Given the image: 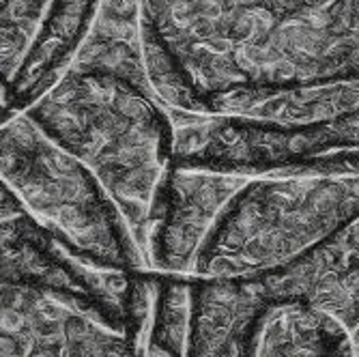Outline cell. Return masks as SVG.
Here are the masks:
<instances>
[{
  "label": "cell",
  "mask_w": 359,
  "mask_h": 357,
  "mask_svg": "<svg viewBox=\"0 0 359 357\" xmlns=\"http://www.w3.org/2000/svg\"><path fill=\"white\" fill-rule=\"evenodd\" d=\"M147 80L168 112L248 116L359 82V0H140Z\"/></svg>",
  "instance_id": "obj_1"
},
{
  "label": "cell",
  "mask_w": 359,
  "mask_h": 357,
  "mask_svg": "<svg viewBox=\"0 0 359 357\" xmlns=\"http://www.w3.org/2000/svg\"><path fill=\"white\" fill-rule=\"evenodd\" d=\"M155 274L90 265L0 181V357H144Z\"/></svg>",
  "instance_id": "obj_2"
},
{
  "label": "cell",
  "mask_w": 359,
  "mask_h": 357,
  "mask_svg": "<svg viewBox=\"0 0 359 357\" xmlns=\"http://www.w3.org/2000/svg\"><path fill=\"white\" fill-rule=\"evenodd\" d=\"M24 114L100 181L147 263L153 209L175 144L170 112L153 88L69 65Z\"/></svg>",
  "instance_id": "obj_3"
},
{
  "label": "cell",
  "mask_w": 359,
  "mask_h": 357,
  "mask_svg": "<svg viewBox=\"0 0 359 357\" xmlns=\"http://www.w3.org/2000/svg\"><path fill=\"white\" fill-rule=\"evenodd\" d=\"M359 215V175L250 177L224 207L191 278L278 274Z\"/></svg>",
  "instance_id": "obj_4"
},
{
  "label": "cell",
  "mask_w": 359,
  "mask_h": 357,
  "mask_svg": "<svg viewBox=\"0 0 359 357\" xmlns=\"http://www.w3.org/2000/svg\"><path fill=\"white\" fill-rule=\"evenodd\" d=\"M0 181L32 220L90 265L149 274L100 181L24 112L0 123Z\"/></svg>",
  "instance_id": "obj_5"
},
{
  "label": "cell",
  "mask_w": 359,
  "mask_h": 357,
  "mask_svg": "<svg viewBox=\"0 0 359 357\" xmlns=\"http://www.w3.org/2000/svg\"><path fill=\"white\" fill-rule=\"evenodd\" d=\"M185 357H353L348 332L295 297H273L256 278H191Z\"/></svg>",
  "instance_id": "obj_6"
},
{
  "label": "cell",
  "mask_w": 359,
  "mask_h": 357,
  "mask_svg": "<svg viewBox=\"0 0 359 357\" xmlns=\"http://www.w3.org/2000/svg\"><path fill=\"white\" fill-rule=\"evenodd\" d=\"M100 0H0V123L67 72Z\"/></svg>",
  "instance_id": "obj_7"
},
{
  "label": "cell",
  "mask_w": 359,
  "mask_h": 357,
  "mask_svg": "<svg viewBox=\"0 0 359 357\" xmlns=\"http://www.w3.org/2000/svg\"><path fill=\"white\" fill-rule=\"evenodd\" d=\"M250 177L170 166L157 194L147 245L149 274L191 278L213 224Z\"/></svg>",
  "instance_id": "obj_8"
},
{
  "label": "cell",
  "mask_w": 359,
  "mask_h": 357,
  "mask_svg": "<svg viewBox=\"0 0 359 357\" xmlns=\"http://www.w3.org/2000/svg\"><path fill=\"white\" fill-rule=\"evenodd\" d=\"M273 297H295L348 332L359 318V215L295 265L256 278Z\"/></svg>",
  "instance_id": "obj_9"
},
{
  "label": "cell",
  "mask_w": 359,
  "mask_h": 357,
  "mask_svg": "<svg viewBox=\"0 0 359 357\" xmlns=\"http://www.w3.org/2000/svg\"><path fill=\"white\" fill-rule=\"evenodd\" d=\"M191 278L157 276L147 344L166 357H185L191 312Z\"/></svg>",
  "instance_id": "obj_10"
},
{
  "label": "cell",
  "mask_w": 359,
  "mask_h": 357,
  "mask_svg": "<svg viewBox=\"0 0 359 357\" xmlns=\"http://www.w3.org/2000/svg\"><path fill=\"white\" fill-rule=\"evenodd\" d=\"M348 342H351L353 357H359V318H357L355 325L348 330Z\"/></svg>",
  "instance_id": "obj_11"
},
{
  "label": "cell",
  "mask_w": 359,
  "mask_h": 357,
  "mask_svg": "<svg viewBox=\"0 0 359 357\" xmlns=\"http://www.w3.org/2000/svg\"><path fill=\"white\" fill-rule=\"evenodd\" d=\"M144 357H166V355H161L159 351H155L153 346H149V344H147V353H144Z\"/></svg>",
  "instance_id": "obj_12"
}]
</instances>
